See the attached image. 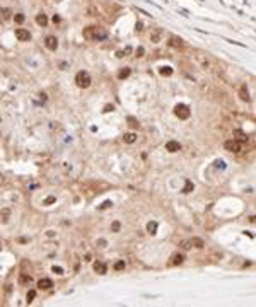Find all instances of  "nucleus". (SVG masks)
Masks as SVG:
<instances>
[{"label": "nucleus", "mask_w": 256, "mask_h": 307, "mask_svg": "<svg viewBox=\"0 0 256 307\" xmlns=\"http://www.w3.org/2000/svg\"><path fill=\"white\" fill-rule=\"evenodd\" d=\"M45 46H46L48 50L55 51L57 48H58V40H57L55 36H48V38L45 40Z\"/></svg>", "instance_id": "0eeeda50"}, {"label": "nucleus", "mask_w": 256, "mask_h": 307, "mask_svg": "<svg viewBox=\"0 0 256 307\" xmlns=\"http://www.w3.org/2000/svg\"><path fill=\"white\" fill-rule=\"evenodd\" d=\"M53 22H55V24H58V22H60V17H58V16H57V14L53 16Z\"/></svg>", "instance_id": "58836bf2"}, {"label": "nucleus", "mask_w": 256, "mask_h": 307, "mask_svg": "<svg viewBox=\"0 0 256 307\" xmlns=\"http://www.w3.org/2000/svg\"><path fill=\"white\" fill-rule=\"evenodd\" d=\"M130 53H132V48H130V46H127L125 50L118 51V53H116V56H118V58H123V56H127V55H130Z\"/></svg>", "instance_id": "4be33fe9"}, {"label": "nucleus", "mask_w": 256, "mask_h": 307, "mask_svg": "<svg viewBox=\"0 0 256 307\" xmlns=\"http://www.w3.org/2000/svg\"><path fill=\"white\" fill-rule=\"evenodd\" d=\"M16 38L19 41H29L31 32L28 29H24V28H17V29H16Z\"/></svg>", "instance_id": "39448f33"}, {"label": "nucleus", "mask_w": 256, "mask_h": 307, "mask_svg": "<svg viewBox=\"0 0 256 307\" xmlns=\"http://www.w3.org/2000/svg\"><path fill=\"white\" fill-rule=\"evenodd\" d=\"M53 287V282L50 280V278H41L40 282H38V288L40 290H48V288Z\"/></svg>", "instance_id": "1a4fd4ad"}, {"label": "nucleus", "mask_w": 256, "mask_h": 307, "mask_svg": "<svg viewBox=\"0 0 256 307\" xmlns=\"http://www.w3.org/2000/svg\"><path fill=\"white\" fill-rule=\"evenodd\" d=\"M239 96H241V99L243 101H249V92H248V85H241L239 87Z\"/></svg>", "instance_id": "4468645a"}, {"label": "nucleus", "mask_w": 256, "mask_h": 307, "mask_svg": "<svg viewBox=\"0 0 256 307\" xmlns=\"http://www.w3.org/2000/svg\"><path fill=\"white\" fill-rule=\"evenodd\" d=\"M57 201V196H48V198L43 201V205H51V203H55Z\"/></svg>", "instance_id": "c756f323"}, {"label": "nucleus", "mask_w": 256, "mask_h": 307, "mask_svg": "<svg viewBox=\"0 0 256 307\" xmlns=\"http://www.w3.org/2000/svg\"><path fill=\"white\" fill-rule=\"evenodd\" d=\"M197 60H198V63H200V65H202V67H203V68L207 70L208 67H210V63H208V60H205L203 58V56H202V55H197Z\"/></svg>", "instance_id": "a211bd4d"}, {"label": "nucleus", "mask_w": 256, "mask_h": 307, "mask_svg": "<svg viewBox=\"0 0 256 307\" xmlns=\"http://www.w3.org/2000/svg\"><path fill=\"white\" fill-rule=\"evenodd\" d=\"M161 36H162V31L161 29L154 31V32L150 34V41H152V43H159V41H161Z\"/></svg>", "instance_id": "dca6fc26"}, {"label": "nucleus", "mask_w": 256, "mask_h": 307, "mask_svg": "<svg viewBox=\"0 0 256 307\" xmlns=\"http://www.w3.org/2000/svg\"><path fill=\"white\" fill-rule=\"evenodd\" d=\"M193 191V183L191 181H186V184H185V188H183V193H191Z\"/></svg>", "instance_id": "a878e982"}, {"label": "nucleus", "mask_w": 256, "mask_h": 307, "mask_svg": "<svg viewBox=\"0 0 256 307\" xmlns=\"http://www.w3.org/2000/svg\"><path fill=\"white\" fill-rule=\"evenodd\" d=\"M191 242H193V246H195V248H198V249H202L203 246H205V242H203L200 237H193V239H191Z\"/></svg>", "instance_id": "aec40b11"}, {"label": "nucleus", "mask_w": 256, "mask_h": 307, "mask_svg": "<svg viewBox=\"0 0 256 307\" xmlns=\"http://www.w3.org/2000/svg\"><path fill=\"white\" fill-rule=\"evenodd\" d=\"M9 215H10L9 208H4V210H2V222H4V224L9 222Z\"/></svg>", "instance_id": "5701e85b"}, {"label": "nucleus", "mask_w": 256, "mask_h": 307, "mask_svg": "<svg viewBox=\"0 0 256 307\" xmlns=\"http://www.w3.org/2000/svg\"><path fill=\"white\" fill-rule=\"evenodd\" d=\"M248 220H249L251 224H256V215H251V217L248 218Z\"/></svg>", "instance_id": "4c0bfd02"}, {"label": "nucleus", "mask_w": 256, "mask_h": 307, "mask_svg": "<svg viewBox=\"0 0 256 307\" xmlns=\"http://www.w3.org/2000/svg\"><path fill=\"white\" fill-rule=\"evenodd\" d=\"M36 24L41 26V28H46V24H48V17H46V14H38V16H36Z\"/></svg>", "instance_id": "f8f14e48"}, {"label": "nucleus", "mask_w": 256, "mask_h": 307, "mask_svg": "<svg viewBox=\"0 0 256 307\" xmlns=\"http://www.w3.org/2000/svg\"><path fill=\"white\" fill-rule=\"evenodd\" d=\"M120 229H121V224H120V222H113V224H111V230H113V232H120Z\"/></svg>", "instance_id": "c85d7f7f"}, {"label": "nucleus", "mask_w": 256, "mask_h": 307, "mask_svg": "<svg viewBox=\"0 0 256 307\" xmlns=\"http://www.w3.org/2000/svg\"><path fill=\"white\" fill-rule=\"evenodd\" d=\"M215 166L217 167H220V169H224L226 167V162H224V160H215Z\"/></svg>", "instance_id": "f704fd0d"}, {"label": "nucleus", "mask_w": 256, "mask_h": 307, "mask_svg": "<svg viewBox=\"0 0 256 307\" xmlns=\"http://www.w3.org/2000/svg\"><path fill=\"white\" fill-rule=\"evenodd\" d=\"M91 75H89L87 72H84V70H80V72H77V75H75V84L79 85L80 89H87L89 85H91Z\"/></svg>", "instance_id": "f03ea898"}, {"label": "nucleus", "mask_w": 256, "mask_h": 307, "mask_svg": "<svg viewBox=\"0 0 256 307\" xmlns=\"http://www.w3.org/2000/svg\"><path fill=\"white\" fill-rule=\"evenodd\" d=\"M159 73L164 75V77H169V75H173V68H171V67H161V68H159Z\"/></svg>", "instance_id": "f3484780"}, {"label": "nucleus", "mask_w": 256, "mask_h": 307, "mask_svg": "<svg viewBox=\"0 0 256 307\" xmlns=\"http://www.w3.org/2000/svg\"><path fill=\"white\" fill-rule=\"evenodd\" d=\"M19 282H21V283H31V277H29V275H26V273H21Z\"/></svg>", "instance_id": "393cba45"}, {"label": "nucleus", "mask_w": 256, "mask_h": 307, "mask_svg": "<svg viewBox=\"0 0 256 307\" xmlns=\"http://www.w3.org/2000/svg\"><path fill=\"white\" fill-rule=\"evenodd\" d=\"M169 46H173V48H176V50H183L185 48V43H183V40L181 38H176V36H171L168 41Z\"/></svg>", "instance_id": "423d86ee"}, {"label": "nucleus", "mask_w": 256, "mask_h": 307, "mask_svg": "<svg viewBox=\"0 0 256 307\" xmlns=\"http://www.w3.org/2000/svg\"><path fill=\"white\" fill-rule=\"evenodd\" d=\"M94 271H96V273H99V275H104V273L108 271V266H106L104 263L98 261V263H94Z\"/></svg>", "instance_id": "9b49d317"}, {"label": "nucleus", "mask_w": 256, "mask_h": 307, "mask_svg": "<svg viewBox=\"0 0 256 307\" xmlns=\"http://www.w3.org/2000/svg\"><path fill=\"white\" fill-rule=\"evenodd\" d=\"M130 73H132V68H128V67H123V68H120V72H118V79H120V80L128 79V77H130Z\"/></svg>", "instance_id": "ddd939ff"}, {"label": "nucleus", "mask_w": 256, "mask_h": 307, "mask_svg": "<svg viewBox=\"0 0 256 307\" xmlns=\"http://www.w3.org/2000/svg\"><path fill=\"white\" fill-rule=\"evenodd\" d=\"M53 273H57V275H63V268H60V266H53Z\"/></svg>", "instance_id": "72a5a7b5"}, {"label": "nucleus", "mask_w": 256, "mask_h": 307, "mask_svg": "<svg viewBox=\"0 0 256 307\" xmlns=\"http://www.w3.org/2000/svg\"><path fill=\"white\" fill-rule=\"evenodd\" d=\"M34 297H36V290H29L28 292V295H26V300H28V304H31L33 300H34Z\"/></svg>", "instance_id": "b1692460"}, {"label": "nucleus", "mask_w": 256, "mask_h": 307, "mask_svg": "<svg viewBox=\"0 0 256 307\" xmlns=\"http://www.w3.org/2000/svg\"><path fill=\"white\" fill-rule=\"evenodd\" d=\"M84 38L89 41H103L108 38V31L99 26H89L84 29Z\"/></svg>", "instance_id": "f257e3e1"}, {"label": "nucleus", "mask_w": 256, "mask_h": 307, "mask_svg": "<svg viewBox=\"0 0 256 307\" xmlns=\"http://www.w3.org/2000/svg\"><path fill=\"white\" fill-rule=\"evenodd\" d=\"M109 207H113V201H104V203H103V205H101V207H99V210H106V208H109Z\"/></svg>", "instance_id": "7c9ffc66"}, {"label": "nucleus", "mask_w": 256, "mask_h": 307, "mask_svg": "<svg viewBox=\"0 0 256 307\" xmlns=\"http://www.w3.org/2000/svg\"><path fill=\"white\" fill-rule=\"evenodd\" d=\"M142 29H144V24H142V22H137V24H135V31H137V32H140Z\"/></svg>", "instance_id": "c9c22d12"}, {"label": "nucleus", "mask_w": 256, "mask_h": 307, "mask_svg": "<svg viewBox=\"0 0 256 307\" xmlns=\"http://www.w3.org/2000/svg\"><path fill=\"white\" fill-rule=\"evenodd\" d=\"M191 246H193V242H191V241H181V242H179V248L183 249V251L191 249Z\"/></svg>", "instance_id": "412c9836"}, {"label": "nucleus", "mask_w": 256, "mask_h": 307, "mask_svg": "<svg viewBox=\"0 0 256 307\" xmlns=\"http://www.w3.org/2000/svg\"><path fill=\"white\" fill-rule=\"evenodd\" d=\"M157 230V222H149L147 224V232L149 234H156Z\"/></svg>", "instance_id": "6ab92c4d"}, {"label": "nucleus", "mask_w": 256, "mask_h": 307, "mask_svg": "<svg viewBox=\"0 0 256 307\" xmlns=\"http://www.w3.org/2000/svg\"><path fill=\"white\" fill-rule=\"evenodd\" d=\"M130 125H132V126H133V128H135V126H137L138 123H135V119H133V118H130Z\"/></svg>", "instance_id": "ea45409f"}, {"label": "nucleus", "mask_w": 256, "mask_h": 307, "mask_svg": "<svg viewBox=\"0 0 256 307\" xmlns=\"http://www.w3.org/2000/svg\"><path fill=\"white\" fill-rule=\"evenodd\" d=\"M166 150L171 152V154H174L178 150H181V143L176 142V140H169V142H166Z\"/></svg>", "instance_id": "6e6552de"}, {"label": "nucleus", "mask_w": 256, "mask_h": 307, "mask_svg": "<svg viewBox=\"0 0 256 307\" xmlns=\"http://www.w3.org/2000/svg\"><path fill=\"white\" fill-rule=\"evenodd\" d=\"M115 270H116V271L125 270V261H123V259H121V261H116V263H115Z\"/></svg>", "instance_id": "bb28decb"}, {"label": "nucleus", "mask_w": 256, "mask_h": 307, "mask_svg": "<svg viewBox=\"0 0 256 307\" xmlns=\"http://www.w3.org/2000/svg\"><path fill=\"white\" fill-rule=\"evenodd\" d=\"M14 20H16L17 24H22V22L26 20V17H24V14H16V16H14Z\"/></svg>", "instance_id": "cd10ccee"}, {"label": "nucleus", "mask_w": 256, "mask_h": 307, "mask_svg": "<svg viewBox=\"0 0 256 307\" xmlns=\"http://www.w3.org/2000/svg\"><path fill=\"white\" fill-rule=\"evenodd\" d=\"M144 53H145L144 46H138V48H137V51H135V55H137V56H144Z\"/></svg>", "instance_id": "2f4dec72"}, {"label": "nucleus", "mask_w": 256, "mask_h": 307, "mask_svg": "<svg viewBox=\"0 0 256 307\" xmlns=\"http://www.w3.org/2000/svg\"><path fill=\"white\" fill-rule=\"evenodd\" d=\"M224 149L229 150V152H241L243 150V143L239 142V140H227L226 143H224Z\"/></svg>", "instance_id": "20e7f679"}, {"label": "nucleus", "mask_w": 256, "mask_h": 307, "mask_svg": "<svg viewBox=\"0 0 256 307\" xmlns=\"http://www.w3.org/2000/svg\"><path fill=\"white\" fill-rule=\"evenodd\" d=\"M2 17H4V19H9V17H10V10L9 9H4V10H2Z\"/></svg>", "instance_id": "473e14b6"}, {"label": "nucleus", "mask_w": 256, "mask_h": 307, "mask_svg": "<svg viewBox=\"0 0 256 307\" xmlns=\"http://www.w3.org/2000/svg\"><path fill=\"white\" fill-rule=\"evenodd\" d=\"M183 261H185V256H183L181 253H176V254H173V256H171V265H173V266L181 265Z\"/></svg>", "instance_id": "9d476101"}, {"label": "nucleus", "mask_w": 256, "mask_h": 307, "mask_svg": "<svg viewBox=\"0 0 256 307\" xmlns=\"http://www.w3.org/2000/svg\"><path fill=\"white\" fill-rule=\"evenodd\" d=\"M137 140V133H133V131H130V133H125L123 135V142L125 143H133Z\"/></svg>", "instance_id": "2eb2a0df"}, {"label": "nucleus", "mask_w": 256, "mask_h": 307, "mask_svg": "<svg viewBox=\"0 0 256 307\" xmlns=\"http://www.w3.org/2000/svg\"><path fill=\"white\" fill-rule=\"evenodd\" d=\"M113 106H111V104H106V106H104V113H109V111H113Z\"/></svg>", "instance_id": "e433bc0d"}, {"label": "nucleus", "mask_w": 256, "mask_h": 307, "mask_svg": "<svg viewBox=\"0 0 256 307\" xmlns=\"http://www.w3.org/2000/svg\"><path fill=\"white\" fill-rule=\"evenodd\" d=\"M174 114L179 119H188L190 114H191V111H190V108H188L186 104H178L176 108H174Z\"/></svg>", "instance_id": "7ed1b4c3"}]
</instances>
